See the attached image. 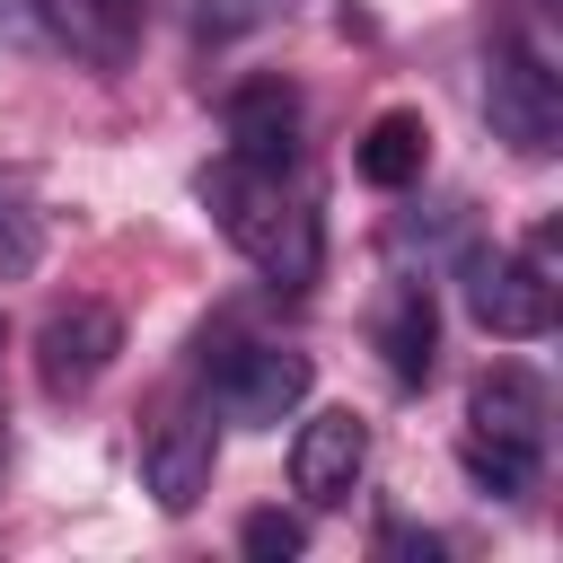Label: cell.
Segmentation results:
<instances>
[{
  "label": "cell",
  "instance_id": "obj_1",
  "mask_svg": "<svg viewBox=\"0 0 563 563\" xmlns=\"http://www.w3.org/2000/svg\"><path fill=\"white\" fill-rule=\"evenodd\" d=\"M202 202L211 220L229 229V246L273 282V290H308L317 264H325V229L308 211V194L290 185V167H246V158H220L202 176Z\"/></svg>",
  "mask_w": 563,
  "mask_h": 563
},
{
  "label": "cell",
  "instance_id": "obj_2",
  "mask_svg": "<svg viewBox=\"0 0 563 563\" xmlns=\"http://www.w3.org/2000/svg\"><path fill=\"white\" fill-rule=\"evenodd\" d=\"M457 282H466V317L484 334L537 343L554 325V229H537L528 246H466Z\"/></svg>",
  "mask_w": 563,
  "mask_h": 563
},
{
  "label": "cell",
  "instance_id": "obj_3",
  "mask_svg": "<svg viewBox=\"0 0 563 563\" xmlns=\"http://www.w3.org/2000/svg\"><path fill=\"white\" fill-rule=\"evenodd\" d=\"M484 114H493V141H510L519 158H545L563 150V79L537 44L501 35L493 62H484Z\"/></svg>",
  "mask_w": 563,
  "mask_h": 563
},
{
  "label": "cell",
  "instance_id": "obj_4",
  "mask_svg": "<svg viewBox=\"0 0 563 563\" xmlns=\"http://www.w3.org/2000/svg\"><path fill=\"white\" fill-rule=\"evenodd\" d=\"M114 352H123V317L97 299V290H70V299H53L44 317H35V378H44V396H88L106 369H114Z\"/></svg>",
  "mask_w": 563,
  "mask_h": 563
},
{
  "label": "cell",
  "instance_id": "obj_5",
  "mask_svg": "<svg viewBox=\"0 0 563 563\" xmlns=\"http://www.w3.org/2000/svg\"><path fill=\"white\" fill-rule=\"evenodd\" d=\"M308 387H317V369L290 343H220V361H211V405L229 422H282L308 405Z\"/></svg>",
  "mask_w": 563,
  "mask_h": 563
},
{
  "label": "cell",
  "instance_id": "obj_6",
  "mask_svg": "<svg viewBox=\"0 0 563 563\" xmlns=\"http://www.w3.org/2000/svg\"><path fill=\"white\" fill-rule=\"evenodd\" d=\"M361 475H369V422L343 413V405L308 413L299 440H290V493H299L308 510H343V501L361 493Z\"/></svg>",
  "mask_w": 563,
  "mask_h": 563
},
{
  "label": "cell",
  "instance_id": "obj_7",
  "mask_svg": "<svg viewBox=\"0 0 563 563\" xmlns=\"http://www.w3.org/2000/svg\"><path fill=\"white\" fill-rule=\"evenodd\" d=\"M211 457H220V431H211V405H167L141 440V484L158 510H194L211 493Z\"/></svg>",
  "mask_w": 563,
  "mask_h": 563
},
{
  "label": "cell",
  "instance_id": "obj_8",
  "mask_svg": "<svg viewBox=\"0 0 563 563\" xmlns=\"http://www.w3.org/2000/svg\"><path fill=\"white\" fill-rule=\"evenodd\" d=\"M220 123H229V158H246V167H299V88L282 70L238 79L229 106H220Z\"/></svg>",
  "mask_w": 563,
  "mask_h": 563
},
{
  "label": "cell",
  "instance_id": "obj_9",
  "mask_svg": "<svg viewBox=\"0 0 563 563\" xmlns=\"http://www.w3.org/2000/svg\"><path fill=\"white\" fill-rule=\"evenodd\" d=\"M545 422H554L545 378H537V369H519V361H501V369H484V378L466 387V431H484V440L545 449Z\"/></svg>",
  "mask_w": 563,
  "mask_h": 563
},
{
  "label": "cell",
  "instance_id": "obj_10",
  "mask_svg": "<svg viewBox=\"0 0 563 563\" xmlns=\"http://www.w3.org/2000/svg\"><path fill=\"white\" fill-rule=\"evenodd\" d=\"M378 361H387V378L396 387H422L431 378V361H440V308H431V282H387V299H378Z\"/></svg>",
  "mask_w": 563,
  "mask_h": 563
},
{
  "label": "cell",
  "instance_id": "obj_11",
  "mask_svg": "<svg viewBox=\"0 0 563 563\" xmlns=\"http://www.w3.org/2000/svg\"><path fill=\"white\" fill-rule=\"evenodd\" d=\"M352 167H361V185H378V194L422 185V167H431V132H422V114H413V106H387V114L361 132Z\"/></svg>",
  "mask_w": 563,
  "mask_h": 563
},
{
  "label": "cell",
  "instance_id": "obj_12",
  "mask_svg": "<svg viewBox=\"0 0 563 563\" xmlns=\"http://www.w3.org/2000/svg\"><path fill=\"white\" fill-rule=\"evenodd\" d=\"M457 457H466L475 493H501V501H519V493L537 484V466H545V449H519V440H484V431H466V440H457Z\"/></svg>",
  "mask_w": 563,
  "mask_h": 563
},
{
  "label": "cell",
  "instance_id": "obj_13",
  "mask_svg": "<svg viewBox=\"0 0 563 563\" xmlns=\"http://www.w3.org/2000/svg\"><path fill=\"white\" fill-rule=\"evenodd\" d=\"M53 9H62V35H79L97 62H114L150 18V0H53Z\"/></svg>",
  "mask_w": 563,
  "mask_h": 563
},
{
  "label": "cell",
  "instance_id": "obj_14",
  "mask_svg": "<svg viewBox=\"0 0 563 563\" xmlns=\"http://www.w3.org/2000/svg\"><path fill=\"white\" fill-rule=\"evenodd\" d=\"M44 255V211L26 202V185L0 167V273H35Z\"/></svg>",
  "mask_w": 563,
  "mask_h": 563
},
{
  "label": "cell",
  "instance_id": "obj_15",
  "mask_svg": "<svg viewBox=\"0 0 563 563\" xmlns=\"http://www.w3.org/2000/svg\"><path fill=\"white\" fill-rule=\"evenodd\" d=\"M290 0H194V44H238L255 26H273Z\"/></svg>",
  "mask_w": 563,
  "mask_h": 563
},
{
  "label": "cell",
  "instance_id": "obj_16",
  "mask_svg": "<svg viewBox=\"0 0 563 563\" xmlns=\"http://www.w3.org/2000/svg\"><path fill=\"white\" fill-rule=\"evenodd\" d=\"M238 545H246L255 563H290V554L308 545V519H290V510H246V528H238Z\"/></svg>",
  "mask_w": 563,
  "mask_h": 563
},
{
  "label": "cell",
  "instance_id": "obj_17",
  "mask_svg": "<svg viewBox=\"0 0 563 563\" xmlns=\"http://www.w3.org/2000/svg\"><path fill=\"white\" fill-rule=\"evenodd\" d=\"M0 44L53 53V44H62V9H53V0H0Z\"/></svg>",
  "mask_w": 563,
  "mask_h": 563
},
{
  "label": "cell",
  "instance_id": "obj_18",
  "mask_svg": "<svg viewBox=\"0 0 563 563\" xmlns=\"http://www.w3.org/2000/svg\"><path fill=\"white\" fill-rule=\"evenodd\" d=\"M378 545H387V554H440V545H431V537H413V528H378Z\"/></svg>",
  "mask_w": 563,
  "mask_h": 563
},
{
  "label": "cell",
  "instance_id": "obj_19",
  "mask_svg": "<svg viewBox=\"0 0 563 563\" xmlns=\"http://www.w3.org/2000/svg\"><path fill=\"white\" fill-rule=\"evenodd\" d=\"M0 449H9V431H0Z\"/></svg>",
  "mask_w": 563,
  "mask_h": 563
}]
</instances>
